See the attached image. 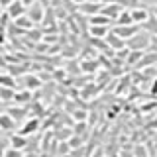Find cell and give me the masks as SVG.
<instances>
[{
    "mask_svg": "<svg viewBox=\"0 0 157 157\" xmlns=\"http://www.w3.org/2000/svg\"><path fill=\"white\" fill-rule=\"evenodd\" d=\"M151 33H147L145 29L140 28V32L136 36H132L130 39H126V47L130 51H147L149 49V43H151Z\"/></svg>",
    "mask_w": 157,
    "mask_h": 157,
    "instance_id": "obj_1",
    "label": "cell"
},
{
    "mask_svg": "<svg viewBox=\"0 0 157 157\" xmlns=\"http://www.w3.org/2000/svg\"><path fill=\"white\" fill-rule=\"evenodd\" d=\"M45 6H41L39 2H33L32 6H28V10H26V16L32 20V24L33 26H41V22H43V18H45Z\"/></svg>",
    "mask_w": 157,
    "mask_h": 157,
    "instance_id": "obj_2",
    "label": "cell"
},
{
    "mask_svg": "<svg viewBox=\"0 0 157 157\" xmlns=\"http://www.w3.org/2000/svg\"><path fill=\"white\" fill-rule=\"evenodd\" d=\"M20 82H22V88H26V90H29V92L41 88V85H43L41 78H39L37 75H33V73H26V75L20 78Z\"/></svg>",
    "mask_w": 157,
    "mask_h": 157,
    "instance_id": "obj_3",
    "label": "cell"
},
{
    "mask_svg": "<svg viewBox=\"0 0 157 157\" xmlns=\"http://www.w3.org/2000/svg\"><path fill=\"white\" fill-rule=\"evenodd\" d=\"M104 6V4H98V2H90V0H86V2L78 4L77 6V12L82 14V16H94V14H100V8Z\"/></svg>",
    "mask_w": 157,
    "mask_h": 157,
    "instance_id": "obj_4",
    "label": "cell"
},
{
    "mask_svg": "<svg viewBox=\"0 0 157 157\" xmlns=\"http://www.w3.org/2000/svg\"><path fill=\"white\" fill-rule=\"evenodd\" d=\"M112 32L126 41V39H130L132 36H136L140 32V26H136V24H132V26H112Z\"/></svg>",
    "mask_w": 157,
    "mask_h": 157,
    "instance_id": "obj_5",
    "label": "cell"
},
{
    "mask_svg": "<svg viewBox=\"0 0 157 157\" xmlns=\"http://www.w3.org/2000/svg\"><path fill=\"white\" fill-rule=\"evenodd\" d=\"M122 10H124V8H122L116 0H112V2H108V4H104V6L100 8V14H102V16H106V18H110L112 22H114V20L120 16Z\"/></svg>",
    "mask_w": 157,
    "mask_h": 157,
    "instance_id": "obj_6",
    "label": "cell"
},
{
    "mask_svg": "<svg viewBox=\"0 0 157 157\" xmlns=\"http://www.w3.org/2000/svg\"><path fill=\"white\" fill-rule=\"evenodd\" d=\"M18 128V122L14 120L8 112H2L0 114V132H8V134H14Z\"/></svg>",
    "mask_w": 157,
    "mask_h": 157,
    "instance_id": "obj_7",
    "label": "cell"
},
{
    "mask_svg": "<svg viewBox=\"0 0 157 157\" xmlns=\"http://www.w3.org/2000/svg\"><path fill=\"white\" fill-rule=\"evenodd\" d=\"M39 126H41V124H39V118H28V120L24 122V126L20 128L18 132H20L22 136L29 137V136H33V134L39 130Z\"/></svg>",
    "mask_w": 157,
    "mask_h": 157,
    "instance_id": "obj_8",
    "label": "cell"
},
{
    "mask_svg": "<svg viewBox=\"0 0 157 157\" xmlns=\"http://www.w3.org/2000/svg\"><path fill=\"white\" fill-rule=\"evenodd\" d=\"M6 112L18 122V124H20V122H26V114H28V108H26V106H20V104H8V106H6Z\"/></svg>",
    "mask_w": 157,
    "mask_h": 157,
    "instance_id": "obj_9",
    "label": "cell"
},
{
    "mask_svg": "<svg viewBox=\"0 0 157 157\" xmlns=\"http://www.w3.org/2000/svg\"><path fill=\"white\" fill-rule=\"evenodd\" d=\"M8 144H10V147H14V149L26 151V147H28V137L22 136L20 132H14V134H10V137H8Z\"/></svg>",
    "mask_w": 157,
    "mask_h": 157,
    "instance_id": "obj_10",
    "label": "cell"
},
{
    "mask_svg": "<svg viewBox=\"0 0 157 157\" xmlns=\"http://www.w3.org/2000/svg\"><path fill=\"white\" fill-rule=\"evenodd\" d=\"M130 14H132V20H134V24H136V26H141V24H144L145 20L151 16L149 8H144V6L132 8V10H130Z\"/></svg>",
    "mask_w": 157,
    "mask_h": 157,
    "instance_id": "obj_11",
    "label": "cell"
},
{
    "mask_svg": "<svg viewBox=\"0 0 157 157\" xmlns=\"http://www.w3.org/2000/svg\"><path fill=\"white\" fill-rule=\"evenodd\" d=\"M26 6H24L22 2H20V0H14L12 4H10V6L4 10V12L8 14V18L10 20H16V18H20V16H24V14H26Z\"/></svg>",
    "mask_w": 157,
    "mask_h": 157,
    "instance_id": "obj_12",
    "label": "cell"
},
{
    "mask_svg": "<svg viewBox=\"0 0 157 157\" xmlns=\"http://www.w3.org/2000/svg\"><path fill=\"white\" fill-rule=\"evenodd\" d=\"M104 43L112 49V51H120V49H124V47H126V41H124L122 37H118L116 33L112 32V29H110V33H108V36L104 37Z\"/></svg>",
    "mask_w": 157,
    "mask_h": 157,
    "instance_id": "obj_13",
    "label": "cell"
},
{
    "mask_svg": "<svg viewBox=\"0 0 157 157\" xmlns=\"http://www.w3.org/2000/svg\"><path fill=\"white\" fill-rule=\"evenodd\" d=\"M110 26H88V33H90L94 39H104L108 33H110Z\"/></svg>",
    "mask_w": 157,
    "mask_h": 157,
    "instance_id": "obj_14",
    "label": "cell"
},
{
    "mask_svg": "<svg viewBox=\"0 0 157 157\" xmlns=\"http://www.w3.org/2000/svg\"><path fill=\"white\" fill-rule=\"evenodd\" d=\"M88 26H114V22H112L110 18L102 16V14H94V16H88L86 18Z\"/></svg>",
    "mask_w": 157,
    "mask_h": 157,
    "instance_id": "obj_15",
    "label": "cell"
},
{
    "mask_svg": "<svg viewBox=\"0 0 157 157\" xmlns=\"http://www.w3.org/2000/svg\"><path fill=\"white\" fill-rule=\"evenodd\" d=\"M155 63H157V53L155 51H144V57L137 63V69H145L149 65H155Z\"/></svg>",
    "mask_w": 157,
    "mask_h": 157,
    "instance_id": "obj_16",
    "label": "cell"
},
{
    "mask_svg": "<svg viewBox=\"0 0 157 157\" xmlns=\"http://www.w3.org/2000/svg\"><path fill=\"white\" fill-rule=\"evenodd\" d=\"M14 96H16V88H10V86H0V100H2L6 106L14 102Z\"/></svg>",
    "mask_w": 157,
    "mask_h": 157,
    "instance_id": "obj_17",
    "label": "cell"
},
{
    "mask_svg": "<svg viewBox=\"0 0 157 157\" xmlns=\"http://www.w3.org/2000/svg\"><path fill=\"white\" fill-rule=\"evenodd\" d=\"M29 100H32V92L26 90V88H22V90H16V96H14V102H12V104L26 106Z\"/></svg>",
    "mask_w": 157,
    "mask_h": 157,
    "instance_id": "obj_18",
    "label": "cell"
},
{
    "mask_svg": "<svg viewBox=\"0 0 157 157\" xmlns=\"http://www.w3.org/2000/svg\"><path fill=\"white\" fill-rule=\"evenodd\" d=\"M140 28H141V29H145L147 33H151L153 37H157V18L153 16V14H151V16L147 18V20H145L144 24H141Z\"/></svg>",
    "mask_w": 157,
    "mask_h": 157,
    "instance_id": "obj_19",
    "label": "cell"
},
{
    "mask_svg": "<svg viewBox=\"0 0 157 157\" xmlns=\"http://www.w3.org/2000/svg\"><path fill=\"white\" fill-rule=\"evenodd\" d=\"M12 22H14V26H16L20 32H29V29L33 28L32 20H29L26 14H24V16H20V18H16V20H12Z\"/></svg>",
    "mask_w": 157,
    "mask_h": 157,
    "instance_id": "obj_20",
    "label": "cell"
},
{
    "mask_svg": "<svg viewBox=\"0 0 157 157\" xmlns=\"http://www.w3.org/2000/svg\"><path fill=\"white\" fill-rule=\"evenodd\" d=\"M134 24V20H132V14H130V10H122L120 12V16H118L114 20V26H132Z\"/></svg>",
    "mask_w": 157,
    "mask_h": 157,
    "instance_id": "obj_21",
    "label": "cell"
},
{
    "mask_svg": "<svg viewBox=\"0 0 157 157\" xmlns=\"http://www.w3.org/2000/svg\"><path fill=\"white\" fill-rule=\"evenodd\" d=\"M141 57H144V51H130L128 53V57H126V65H130V67H137V63L141 61Z\"/></svg>",
    "mask_w": 157,
    "mask_h": 157,
    "instance_id": "obj_22",
    "label": "cell"
},
{
    "mask_svg": "<svg viewBox=\"0 0 157 157\" xmlns=\"http://www.w3.org/2000/svg\"><path fill=\"white\" fill-rule=\"evenodd\" d=\"M16 78L12 75H0V86H10V88H16Z\"/></svg>",
    "mask_w": 157,
    "mask_h": 157,
    "instance_id": "obj_23",
    "label": "cell"
},
{
    "mask_svg": "<svg viewBox=\"0 0 157 157\" xmlns=\"http://www.w3.org/2000/svg\"><path fill=\"white\" fill-rule=\"evenodd\" d=\"M116 2L120 4L122 8H126V10H132V8L140 6V0H116Z\"/></svg>",
    "mask_w": 157,
    "mask_h": 157,
    "instance_id": "obj_24",
    "label": "cell"
},
{
    "mask_svg": "<svg viewBox=\"0 0 157 157\" xmlns=\"http://www.w3.org/2000/svg\"><path fill=\"white\" fill-rule=\"evenodd\" d=\"M73 120H77V122H86V112H85V110H73Z\"/></svg>",
    "mask_w": 157,
    "mask_h": 157,
    "instance_id": "obj_25",
    "label": "cell"
},
{
    "mask_svg": "<svg viewBox=\"0 0 157 157\" xmlns=\"http://www.w3.org/2000/svg\"><path fill=\"white\" fill-rule=\"evenodd\" d=\"M4 157H24V151L14 149V147H8V149H6V153H4Z\"/></svg>",
    "mask_w": 157,
    "mask_h": 157,
    "instance_id": "obj_26",
    "label": "cell"
},
{
    "mask_svg": "<svg viewBox=\"0 0 157 157\" xmlns=\"http://www.w3.org/2000/svg\"><path fill=\"white\" fill-rule=\"evenodd\" d=\"M10 147L8 140H0V157H4V153H6V149Z\"/></svg>",
    "mask_w": 157,
    "mask_h": 157,
    "instance_id": "obj_27",
    "label": "cell"
},
{
    "mask_svg": "<svg viewBox=\"0 0 157 157\" xmlns=\"http://www.w3.org/2000/svg\"><path fill=\"white\" fill-rule=\"evenodd\" d=\"M136 157H147V153H145V149L141 145H137L136 147Z\"/></svg>",
    "mask_w": 157,
    "mask_h": 157,
    "instance_id": "obj_28",
    "label": "cell"
},
{
    "mask_svg": "<svg viewBox=\"0 0 157 157\" xmlns=\"http://www.w3.org/2000/svg\"><path fill=\"white\" fill-rule=\"evenodd\" d=\"M147 51H155L157 53V37H151V43H149V49Z\"/></svg>",
    "mask_w": 157,
    "mask_h": 157,
    "instance_id": "obj_29",
    "label": "cell"
},
{
    "mask_svg": "<svg viewBox=\"0 0 157 157\" xmlns=\"http://www.w3.org/2000/svg\"><path fill=\"white\" fill-rule=\"evenodd\" d=\"M149 92L153 96H157V78H153V81H151V88H149Z\"/></svg>",
    "mask_w": 157,
    "mask_h": 157,
    "instance_id": "obj_30",
    "label": "cell"
},
{
    "mask_svg": "<svg viewBox=\"0 0 157 157\" xmlns=\"http://www.w3.org/2000/svg\"><path fill=\"white\" fill-rule=\"evenodd\" d=\"M12 2H14V0H0V6H2L4 10H6V8H8V6H10Z\"/></svg>",
    "mask_w": 157,
    "mask_h": 157,
    "instance_id": "obj_31",
    "label": "cell"
},
{
    "mask_svg": "<svg viewBox=\"0 0 157 157\" xmlns=\"http://www.w3.org/2000/svg\"><path fill=\"white\" fill-rule=\"evenodd\" d=\"M20 2H22V4H24V6H26V8H28V6H32V4H33V2H37V0H20Z\"/></svg>",
    "mask_w": 157,
    "mask_h": 157,
    "instance_id": "obj_32",
    "label": "cell"
},
{
    "mask_svg": "<svg viewBox=\"0 0 157 157\" xmlns=\"http://www.w3.org/2000/svg\"><path fill=\"white\" fill-rule=\"evenodd\" d=\"M41 6H45V8H49V4H51V0H37Z\"/></svg>",
    "mask_w": 157,
    "mask_h": 157,
    "instance_id": "obj_33",
    "label": "cell"
},
{
    "mask_svg": "<svg viewBox=\"0 0 157 157\" xmlns=\"http://www.w3.org/2000/svg\"><path fill=\"white\" fill-rule=\"evenodd\" d=\"M149 12H151V14H153V16L157 18V4H153V6H151V8H149Z\"/></svg>",
    "mask_w": 157,
    "mask_h": 157,
    "instance_id": "obj_34",
    "label": "cell"
},
{
    "mask_svg": "<svg viewBox=\"0 0 157 157\" xmlns=\"http://www.w3.org/2000/svg\"><path fill=\"white\" fill-rule=\"evenodd\" d=\"M37 157H55V155H51V153H45V151H41V153H37Z\"/></svg>",
    "mask_w": 157,
    "mask_h": 157,
    "instance_id": "obj_35",
    "label": "cell"
},
{
    "mask_svg": "<svg viewBox=\"0 0 157 157\" xmlns=\"http://www.w3.org/2000/svg\"><path fill=\"white\" fill-rule=\"evenodd\" d=\"M90 2H98V4H108V2H112V0H90Z\"/></svg>",
    "mask_w": 157,
    "mask_h": 157,
    "instance_id": "obj_36",
    "label": "cell"
},
{
    "mask_svg": "<svg viewBox=\"0 0 157 157\" xmlns=\"http://www.w3.org/2000/svg\"><path fill=\"white\" fill-rule=\"evenodd\" d=\"M2 112H6V104H4V102L0 100V114H2Z\"/></svg>",
    "mask_w": 157,
    "mask_h": 157,
    "instance_id": "obj_37",
    "label": "cell"
},
{
    "mask_svg": "<svg viewBox=\"0 0 157 157\" xmlns=\"http://www.w3.org/2000/svg\"><path fill=\"white\" fill-rule=\"evenodd\" d=\"M71 2H75V4H77V6H78V4H82V2H86V0H71Z\"/></svg>",
    "mask_w": 157,
    "mask_h": 157,
    "instance_id": "obj_38",
    "label": "cell"
},
{
    "mask_svg": "<svg viewBox=\"0 0 157 157\" xmlns=\"http://www.w3.org/2000/svg\"><path fill=\"white\" fill-rule=\"evenodd\" d=\"M24 157H37V153H24Z\"/></svg>",
    "mask_w": 157,
    "mask_h": 157,
    "instance_id": "obj_39",
    "label": "cell"
},
{
    "mask_svg": "<svg viewBox=\"0 0 157 157\" xmlns=\"http://www.w3.org/2000/svg\"><path fill=\"white\" fill-rule=\"evenodd\" d=\"M2 12H4V8H2V6H0V14H2Z\"/></svg>",
    "mask_w": 157,
    "mask_h": 157,
    "instance_id": "obj_40",
    "label": "cell"
},
{
    "mask_svg": "<svg viewBox=\"0 0 157 157\" xmlns=\"http://www.w3.org/2000/svg\"><path fill=\"white\" fill-rule=\"evenodd\" d=\"M0 134H2V132H0Z\"/></svg>",
    "mask_w": 157,
    "mask_h": 157,
    "instance_id": "obj_41",
    "label": "cell"
}]
</instances>
